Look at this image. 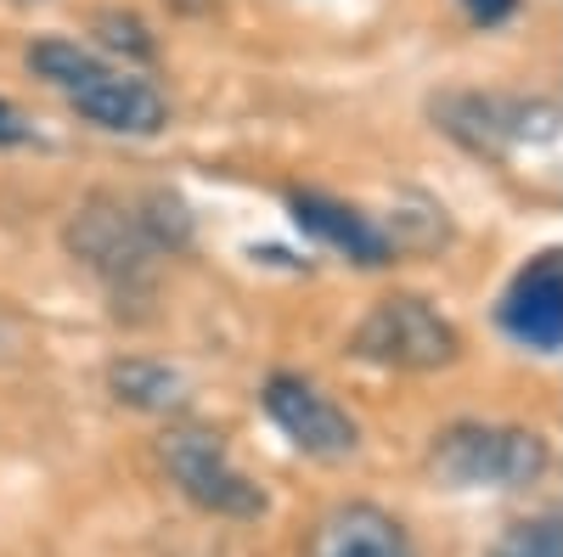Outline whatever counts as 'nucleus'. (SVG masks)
Returning a JSON list of instances; mask_svg holds the SVG:
<instances>
[{
	"label": "nucleus",
	"instance_id": "obj_1",
	"mask_svg": "<svg viewBox=\"0 0 563 557\" xmlns=\"http://www.w3.org/2000/svg\"><path fill=\"white\" fill-rule=\"evenodd\" d=\"M180 243H186V214L164 192H153L147 203L90 198L68 225V248L85 259V270H97L119 299L147 288L158 254L180 248Z\"/></svg>",
	"mask_w": 563,
	"mask_h": 557
},
{
	"label": "nucleus",
	"instance_id": "obj_2",
	"mask_svg": "<svg viewBox=\"0 0 563 557\" xmlns=\"http://www.w3.org/2000/svg\"><path fill=\"white\" fill-rule=\"evenodd\" d=\"M29 68L52 85L79 119H90L108 135H158L169 124V102L147 79L130 74V68L102 63L79 40H34L29 45Z\"/></svg>",
	"mask_w": 563,
	"mask_h": 557
},
{
	"label": "nucleus",
	"instance_id": "obj_3",
	"mask_svg": "<svg viewBox=\"0 0 563 557\" xmlns=\"http://www.w3.org/2000/svg\"><path fill=\"white\" fill-rule=\"evenodd\" d=\"M429 468L445 490H525L552 468V445L512 423H456L434 439Z\"/></svg>",
	"mask_w": 563,
	"mask_h": 557
},
{
	"label": "nucleus",
	"instance_id": "obj_4",
	"mask_svg": "<svg viewBox=\"0 0 563 557\" xmlns=\"http://www.w3.org/2000/svg\"><path fill=\"white\" fill-rule=\"evenodd\" d=\"M434 124L479 158H507L536 142H558L563 113L558 102L536 97H501V90H445L434 97Z\"/></svg>",
	"mask_w": 563,
	"mask_h": 557
},
{
	"label": "nucleus",
	"instance_id": "obj_5",
	"mask_svg": "<svg viewBox=\"0 0 563 557\" xmlns=\"http://www.w3.org/2000/svg\"><path fill=\"white\" fill-rule=\"evenodd\" d=\"M462 349L456 327L417 293H395V299H378L366 310V321L355 327V355L361 360H378V366H395V371H434V366H451Z\"/></svg>",
	"mask_w": 563,
	"mask_h": 557
},
{
	"label": "nucleus",
	"instance_id": "obj_6",
	"mask_svg": "<svg viewBox=\"0 0 563 557\" xmlns=\"http://www.w3.org/2000/svg\"><path fill=\"white\" fill-rule=\"evenodd\" d=\"M158 456H164L175 490L186 501H198L203 513H214V519H260L265 513V490L231 461L220 434H209V428H169Z\"/></svg>",
	"mask_w": 563,
	"mask_h": 557
},
{
	"label": "nucleus",
	"instance_id": "obj_7",
	"mask_svg": "<svg viewBox=\"0 0 563 557\" xmlns=\"http://www.w3.org/2000/svg\"><path fill=\"white\" fill-rule=\"evenodd\" d=\"M260 405H265L271 423L288 434V445L316 456V461H344V456L361 450V423L321 383L299 378V371H276L260 394Z\"/></svg>",
	"mask_w": 563,
	"mask_h": 557
},
{
	"label": "nucleus",
	"instance_id": "obj_8",
	"mask_svg": "<svg viewBox=\"0 0 563 557\" xmlns=\"http://www.w3.org/2000/svg\"><path fill=\"white\" fill-rule=\"evenodd\" d=\"M496 321L512 344H525L536 355L563 349V248H541L512 276V288L496 304Z\"/></svg>",
	"mask_w": 563,
	"mask_h": 557
},
{
	"label": "nucleus",
	"instance_id": "obj_9",
	"mask_svg": "<svg viewBox=\"0 0 563 557\" xmlns=\"http://www.w3.org/2000/svg\"><path fill=\"white\" fill-rule=\"evenodd\" d=\"M305 557H417V546L395 513L372 501H344L333 513H321Z\"/></svg>",
	"mask_w": 563,
	"mask_h": 557
},
{
	"label": "nucleus",
	"instance_id": "obj_10",
	"mask_svg": "<svg viewBox=\"0 0 563 557\" xmlns=\"http://www.w3.org/2000/svg\"><path fill=\"white\" fill-rule=\"evenodd\" d=\"M294 220L310 231L316 243H327L333 254H344V259H355V265L378 270V265L395 259V248H389V237H384L378 225H372L361 209L327 198V192H294Z\"/></svg>",
	"mask_w": 563,
	"mask_h": 557
},
{
	"label": "nucleus",
	"instance_id": "obj_11",
	"mask_svg": "<svg viewBox=\"0 0 563 557\" xmlns=\"http://www.w3.org/2000/svg\"><path fill=\"white\" fill-rule=\"evenodd\" d=\"M108 383L124 405H141V411H175L186 400V378L158 360H119L108 371Z\"/></svg>",
	"mask_w": 563,
	"mask_h": 557
},
{
	"label": "nucleus",
	"instance_id": "obj_12",
	"mask_svg": "<svg viewBox=\"0 0 563 557\" xmlns=\"http://www.w3.org/2000/svg\"><path fill=\"white\" fill-rule=\"evenodd\" d=\"M490 557H563V513H541V519H519Z\"/></svg>",
	"mask_w": 563,
	"mask_h": 557
},
{
	"label": "nucleus",
	"instance_id": "obj_13",
	"mask_svg": "<svg viewBox=\"0 0 563 557\" xmlns=\"http://www.w3.org/2000/svg\"><path fill=\"white\" fill-rule=\"evenodd\" d=\"M97 29L108 34V45H119V52H130V57H153V40H147V29H141L135 18L102 12V18H97Z\"/></svg>",
	"mask_w": 563,
	"mask_h": 557
},
{
	"label": "nucleus",
	"instance_id": "obj_14",
	"mask_svg": "<svg viewBox=\"0 0 563 557\" xmlns=\"http://www.w3.org/2000/svg\"><path fill=\"white\" fill-rule=\"evenodd\" d=\"M462 7H467V18H474V23H507L512 18V7H519V0H462Z\"/></svg>",
	"mask_w": 563,
	"mask_h": 557
},
{
	"label": "nucleus",
	"instance_id": "obj_15",
	"mask_svg": "<svg viewBox=\"0 0 563 557\" xmlns=\"http://www.w3.org/2000/svg\"><path fill=\"white\" fill-rule=\"evenodd\" d=\"M29 135H34V130L23 124V113H18L12 102H0V147H23Z\"/></svg>",
	"mask_w": 563,
	"mask_h": 557
}]
</instances>
